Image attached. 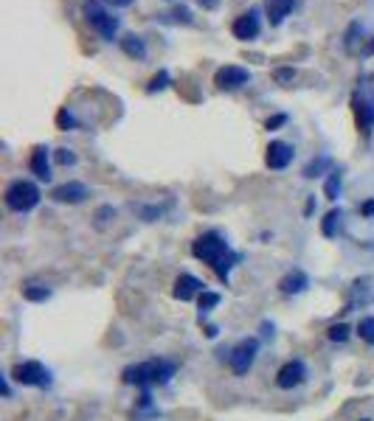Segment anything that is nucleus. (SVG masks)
<instances>
[{
    "instance_id": "1",
    "label": "nucleus",
    "mask_w": 374,
    "mask_h": 421,
    "mask_svg": "<svg viewBox=\"0 0 374 421\" xmlns=\"http://www.w3.org/2000/svg\"><path fill=\"white\" fill-rule=\"evenodd\" d=\"M191 253H194V259H200V261L211 264V267H214V272H217L222 281L228 278L231 267L236 264V256L228 250V244L222 241V236H220V233H214V230H209V233L197 236V239H194V244H191Z\"/></svg>"
},
{
    "instance_id": "2",
    "label": "nucleus",
    "mask_w": 374,
    "mask_h": 421,
    "mask_svg": "<svg viewBox=\"0 0 374 421\" xmlns=\"http://www.w3.org/2000/svg\"><path fill=\"white\" fill-rule=\"evenodd\" d=\"M169 376H175V365L166 360L141 363V365H132L124 371L127 385H163V382H169Z\"/></svg>"
},
{
    "instance_id": "3",
    "label": "nucleus",
    "mask_w": 374,
    "mask_h": 421,
    "mask_svg": "<svg viewBox=\"0 0 374 421\" xmlns=\"http://www.w3.org/2000/svg\"><path fill=\"white\" fill-rule=\"evenodd\" d=\"M3 199H6V208H9V210L25 214V210L37 208V202H40V188L34 186V183H28V180H14V183L6 188Z\"/></svg>"
},
{
    "instance_id": "4",
    "label": "nucleus",
    "mask_w": 374,
    "mask_h": 421,
    "mask_svg": "<svg viewBox=\"0 0 374 421\" xmlns=\"http://www.w3.org/2000/svg\"><path fill=\"white\" fill-rule=\"evenodd\" d=\"M256 351H259V343H256L253 337H251V340H242L240 345L231 351V357H228L231 371H233L236 376H245V374L251 371L253 360H256Z\"/></svg>"
},
{
    "instance_id": "5",
    "label": "nucleus",
    "mask_w": 374,
    "mask_h": 421,
    "mask_svg": "<svg viewBox=\"0 0 374 421\" xmlns=\"http://www.w3.org/2000/svg\"><path fill=\"white\" fill-rule=\"evenodd\" d=\"M85 17H87V23H90L105 40H113L116 34H118V17H113V14L105 12V9H98L96 3H87V6H85Z\"/></svg>"
},
{
    "instance_id": "6",
    "label": "nucleus",
    "mask_w": 374,
    "mask_h": 421,
    "mask_svg": "<svg viewBox=\"0 0 374 421\" xmlns=\"http://www.w3.org/2000/svg\"><path fill=\"white\" fill-rule=\"evenodd\" d=\"M12 376H14L20 385H31V388H40V385H48V371H45V365L37 363V360H28V363L14 365Z\"/></svg>"
},
{
    "instance_id": "7",
    "label": "nucleus",
    "mask_w": 374,
    "mask_h": 421,
    "mask_svg": "<svg viewBox=\"0 0 374 421\" xmlns=\"http://www.w3.org/2000/svg\"><path fill=\"white\" fill-rule=\"evenodd\" d=\"M248 82H251V74H248L245 67H240V65H225V67H220L217 74H214V85L220 90H240Z\"/></svg>"
},
{
    "instance_id": "8",
    "label": "nucleus",
    "mask_w": 374,
    "mask_h": 421,
    "mask_svg": "<svg viewBox=\"0 0 374 421\" xmlns=\"http://www.w3.org/2000/svg\"><path fill=\"white\" fill-rule=\"evenodd\" d=\"M304 379H307V365H304L301 360H290V363L282 365L279 374H276V385H279V388H284V391L298 388Z\"/></svg>"
},
{
    "instance_id": "9",
    "label": "nucleus",
    "mask_w": 374,
    "mask_h": 421,
    "mask_svg": "<svg viewBox=\"0 0 374 421\" xmlns=\"http://www.w3.org/2000/svg\"><path fill=\"white\" fill-rule=\"evenodd\" d=\"M293 155H295V149H293L290 144H284V140H273V144L267 147L264 163H267V169H273V171H282V169H287V166H290Z\"/></svg>"
},
{
    "instance_id": "10",
    "label": "nucleus",
    "mask_w": 374,
    "mask_h": 421,
    "mask_svg": "<svg viewBox=\"0 0 374 421\" xmlns=\"http://www.w3.org/2000/svg\"><path fill=\"white\" fill-rule=\"evenodd\" d=\"M259 17H256V12H245V14H240L233 20V25H231V31H233V37L236 40H256L259 37Z\"/></svg>"
},
{
    "instance_id": "11",
    "label": "nucleus",
    "mask_w": 374,
    "mask_h": 421,
    "mask_svg": "<svg viewBox=\"0 0 374 421\" xmlns=\"http://www.w3.org/2000/svg\"><path fill=\"white\" fill-rule=\"evenodd\" d=\"M51 197H54L56 202L79 205V202H85V199L90 197V191H87V186H85V183H65V186H56V188L51 191Z\"/></svg>"
},
{
    "instance_id": "12",
    "label": "nucleus",
    "mask_w": 374,
    "mask_h": 421,
    "mask_svg": "<svg viewBox=\"0 0 374 421\" xmlns=\"http://www.w3.org/2000/svg\"><path fill=\"white\" fill-rule=\"evenodd\" d=\"M352 107H355V116H357V127L366 132V135H371V129H374V101H366L360 93L352 98Z\"/></svg>"
},
{
    "instance_id": "13",
    "label": "nucleus",
    "mask_w": 374,
    "mask_h": 421,
    "mask_svg": "<svg viewBox=\"0 0 374 421\" xmlns=\"http://www.w3.org/2000/svg\"><path fill=\"white\" fill-rule=\"evenodd\" d=\"M202 292H206V290H202V281L194 278V275H189V272H183L175 281V298L178 301H191L194 295H202Z\"/></svg>"
},
{
    "instance_id": "14",
    "label": "nucleus",
    "mask_w": 374,
    "mask_h": 421,
    "mask_svg": "<svg viewBox=\"0 0 374 421\" xmlns=\"http://www.w3.org/2000/svg\"><path fill=\"white\" fill-rule=\"evenodd\" d=\"M310 287V278L304 275L301 270H295V272H287L282 281H279V290L284 292V295H298V292H304Z\"/></svg>"
},
{
    "instance_id": "15",
    "label": "nucleus",
    "mask_w": 374,
    "mask_h": 421,
    "mask_svg": "<svg viewBox=\"0 0 374 421\" xmlns=\"http://www.w3.org/2000/svg\"><path fill=\"white\" fill-rule=\"evenodd\" d=\"M31 171H34V177L37 180H51V163H48V149L45 147H37L31 155Z\"/></svg>"
},
{
    "instance_id": "16",
    "label": "nucleus",
    "mask_w": 374,
    "mask_h": 421,
    "mask_svg": "<svg viewBox=\"0 0 374 421\" xmlns=\"http://www.w3.org/2000/svg\"><path fill=\"white\" fill-rule=\"evenodd\" d=\"M295 6V0H264V9H267V17L273 25H279Z\"/></svg>"
},
{
    "instance_id": "17",
    "label": "nucleus",
    "mask_w": 374,
    "mask_h": 421,
    "mask_svg": "<svg viewBox=\"0 0 374 421\" xmlns=\"http://www.w3.org/2000/svg\"><path fill=\"white\" fill-rule=\"evenodd\" d=\"M121 48L127 56H135V59H144L147 56V45L141 37H135V34H127V37L121 40Z\"/></svg>"
},
{
    "instance_id": "18",
    "label": "nucleus",
    "mask_w": 374,
    "mask_h": 421,
    "mask_svg": "<svg viewBox=\"0 0 374 421\" xmlns=\"http://www.w3.org/2000/svg\"><path fill=\"white\" fill-rule=\"evenodd\" d=\"M324 194H326V199H337V194H341V174H337V171H332L329 177H326Z\"/></svg>"
},
{
    "instance_id": "19",
    "label": "nucleus",
    "mask_w": 374,
    "mask_h": 421,
    "mask_svg": "<svg viewBox=\"0 0 374 421\" xmlns=\"http://www.w3.org/2000/svg\"><path fill=\"white\" fill-rule=\"evenodd\" d=\"M337 225H341V210H329L326 219H324V225H321L324 236H335L337 233Z\"/></svg>"
},
{
    "instance_id": "20",
    "label": "nucleus",
    "mask_w": 374,
    "mask_h": 421,
    "mask_svg": "<svg viewBox=\"0 0 374 421\" xmlns=\"http://www.w3.org/2000/svg\"><path fill=\"white\" fill-rule=\"evenodd\" d=\"M113 217H116V210H113L110 205L98 208V210H96V228H98V230H105V228H107V222H110Z\"/></svg>"
},
{
    "instance_id": "21",
    "label": "nucleus",
    "mask_w": 374,
    "mask_h": 421,
    "mask_svg": "<svg viewBox=\"0 0 374 421\" xmlns=\"http://www.w3.org/2000/svg\"><path fill=\"white\" fill-rule=\"evenodd\" d=\"M48 295H51L48 287H25V290H23V298H25V301H45Z\"/></svg>"
},
{
    "instance_id": "22",
    "label": "nucleus",
    "mask_w": 374,
    "mask_h": 421,
    "mask_svg": "<svg viewBox=\"0 0 374 421\" xmlns=\"http://www.w3.org/2000/svg\"><path fill=\"white\" fill-rule=\"evenodd\" d=\"M357 332H360V337H363L368 345H374V318H363L360 326H357Z\"/></svg>"
},
{
    "instance_id": "23",
    "label": "nucleus",
    "mask_w": 374,
    "mask_h": 421,
    "mask_svg": "<svg viewBox=\"0 0 374 421\" xmlns=\"http://www.w3.org/2000/svg\"><path fill=\"white\" fill-rule=\"evenodd\" d=\"M217 303H220V295L217 292H202L200 295V312H211Z\"/></svg>"
},
{
    "instance_id": "24",
    "label": "nucleus",
    "mask_w": 374,
    "mask_h": 421,
    "mask_svg": "<svg viewBox=\"0 0 374 421\" xmlns=\"http://www.w3.org/2000/svg\"><path fill=\"white\" fill-rule=\"evenodd\" d=\"M346 337H349V329H346L344 323H337V326L329 329V340H335V343H344Z\"/></svg>"
},
{
    "instance_id": "25",
    "label": "nucleus",
    "mask_w": 374,
    "mask_h": 421,
    "mask_svg": "<svg viewBox=\"0 0 374 421\" xmlns=\"http://www.w3.org/2000/svg\"><path fill=\"white\" fill-rule=\"evenodd\" d=\"M166 82H169L166 70H160V74H158V76L149 82V87H147V90H149V93H155V90H163V87H166Z\"/></svg>"
},
{
    "instance_id": "26",
    "label": "nucleus",
    "mask_w": 374,
    "mask_h": 421,
    "mask_svg": "<svg viewBox=\"0 0 374 421\" xmlns=\"http://www.w3.org/2000/svg\"><path fill=\"white\" fill-rule=\"evenodd\" d=\"M56 160H59L62 166H71V163H76V155H71V149H59V152H56Z\"/></svg>"
},
{
    "instance_id": "27",
    "label": "nucleus",
    "mask_w": 374,
    "mask_h": 421,
    "mask_svg": "<svg viewBox=\"0 0 374 421\" xmlns=\"http://www.w3.org/2000/svg\"><path fill=\"white\" fill-rule=\"evenodd\" d=\"M326 163H329V160H326V158H321L318 163H310V166H307V171H304V174H307V177H315V171H321Z\"/></svg>"
},
{
    "instance_id": "28",
    "label": "nucleus",
    "mask_w": 374,
    "mask_h": 421,
    "mask_svg": "<svg viewBox=\"0 0 374 421\" xmlns=\"http://www.w3.org/2000/svg\"><path fill=\"white\" fill-rule=\"evenodd\" d=\"M293 76H295V70H290V67H287V70H276V79H279V82H290Z\"/></svg>"
},
{
    "instance_id": "29",
    "label": "nucleus",
    "mask_w": 374,
    "mask_h": 421,
    "mask_svg": "<svg viewBox=\"0 0 374 421\" xmlns=\"http://www.w3.org/2000/svg\"><path fill=\"white\" fill-rule=\"evenodd\" d=\"M284 121H287V116H276V118H270V121H267V129H276V127H282Z\"/></svg>"
},
{
    "instance_id": "30",
    "label": "nucleus",
    "mask_w": 374,
    "mask_h": 421,
    "mask_svg": "<svg viewBox=\"0 0 374 421\" xmlns=\"http://www.w3.org/2000/svg\"><path fill=\"white\" fill-rule=\"evenodd\" d=\"M217 3H220V0H200L202 9H217Z\"/></svg>"
},
{
    "instance_id": "31",
    "label": "nucleus",
    "mask_w": 374,
    "mask_h": 421,
    "mask_svg": "<svg viewBox=\"0 0 374 421\" xmlns=\"http://www.w3.org/2000/svg\"><path fill=\"white\" fill-rule=\"evenodd\" d=\"M107 3H113V6H129L132 0H107Z\"/></svg>"
},
{
    "instance_id": "32",
    "label": "nucleus",
    "mask_w": 374,
    "mask_h": 421,
    "mask_svg": "<svg viewBox=\"0 0 374 421\" xmlns=\"http://www.w3.org/2000/svg\"><path fill=\"white\" fill-rule=\"evenodd\" d=\"M363 214H374V202H368V205L363 208Z\"/></svg>"
}]
</instances>
